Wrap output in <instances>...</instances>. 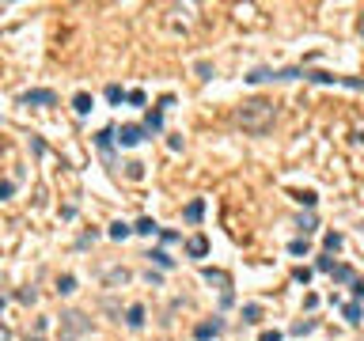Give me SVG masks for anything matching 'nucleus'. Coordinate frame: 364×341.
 I'll list each match as a JSON object with an SVG mask.
<instances>
[{"label":"nucleus","instance_id":"9b49d317","mask_svg":"<svg viewBox=\"0 0 364 341\" xmlns=\"http://www.w3.org/2000/svg\"><path fill=\"white\" fill-rule=\"evenodd\" d=\"M125 326H133V330L144 326V307H140V303H133L129 311H125Z\"/></svg>","mask_w":364,"mask_h":341},{"label":"nucleus","instance_id":"7c9ffc66","mask_svg":"<svg viewBox=\"0 0 364 341\" xmlns=\"http://www.w3.org/2000/svg\"><path fill=\"white\" fill-rule=\"evenodd\" d=\"M292 277H296V281H300V284H307V281H311V269H303V265H300V269H296Z\"/></svg>","mask_w":364,"mask_h":341},{"label":"nucleus","instance_id":"f257e3e1","mask_svg":"<svg viewBox=\"0 0 364 341\" xmlns=\"http://www.w3.org/2000/svg\"><path fill=\"white\" fill-rule=\"evenodd\" d=\"M239 125L247 129V133H254V136H262L269 125H273V118H277V110H273V102H266V99H247L239 106Z\"/></svg>","mask_w":364,"mask_h":341},{"label":"nucleus","instance_id":"423d86ee","mask_svg":"<svg viewBox=\"0 0 364 341\" xmlns=\"http://www.w3.org/2000/svg\"><path fill=\"white\" fill-rule=\"evenodd\" d=\"M201 277H205L209 284H220V292L232 288V277H228V273H220V269H201Z\"/></svg>","mask_w":364,"mask_h":341},{"label":"nucleus","instance_id":"f8f14e48","mask_svg":"<svg viewBox=\"0 0 364 341\" xmlns=\"http://www.w3.org/2000/svg\"><path fill=\"white\" fill-rule=\"evenodd\" d=\"M91 106H95V99H91L87 91H80L76 99H72V110H76V114H91Z\"/></svg>","mask_w":364,"mask_h":341},{"label":"nucleus","instance_id":"4be33fe9","mask_svg":"<svg viewBox=\"0 0 364 341\" xmlns=\"http://www.w3.org/2000/svg\"><path fill=\"white\" fill-rule=\"evenodd\" d=\"M296 201H300V205H307V209H315L319 194H315V190H300V194H296Z\"/></svg>","mask_w":364,"mask_h":341},{"label":"nucleus","instance_id":"ea45409f","mask_svg":"<svg viewBox=\"0 0 364 341\" xmlns=\"http://www.w3.org/2000/svg\"><path fill=\"white\" fill-rule=\"evenodd\" d=\"M360 231H364V224H360Z\"/></svg>","mask_w":364,"mask_h":341},{"label":"nucleus","instance_id":"dca6fc26","mask_svg":"<svg viewBox=\"0 0 364 341\" xmlns=\"http://www.w3.org/2000/svg\"><path fill=\"white\" fill-rule=\"evenodd\" d=\"M330 277H334L338 284H353V269H349V265H334V269H330Z\"/></svg>","mask_w":364,"mask_h":341},{"label":"nucleus","instance_id":"6e6552de","mask_svg":"<svg viewBox=\"0 0 364 341\" xmlns=\"http://www.w3.org/2000/svg\"><path fill=\"white\" fill-rule=\"evenodd\" d=\"M159 129H163V110H148L144 114V133H159Z\"/></svg>","mask_w":364,"mask_h":341},{"label":"nucleus","instance_id":"20e7f679","mask_svg":"<svg viewBox=\"0 0 364 341\" xmlns=\"http://www.w3.org/2000/svg\"><path fill=\"white\" fill-rule=\"evenodd\" d=\"M61 326H69L72 333L91 330V322H84V315H80V311H65V315H61Z\"/></svg>","mask_w":364,"mask_h":341},{"label":"nucleus","instance_id":"4c0bfd02","mask_svg":"<svg viewBox=\"0 0 364 341\" xmlns=\"http://www.w3.org/2000/svg\"><path fill=\"white\" fill-rule=\"evenodd\" d=\"M356 27H360V34H364V16H360V23H356Z\"/></svg>","mask_w":364,"mask_h":341},{"label":"nucleus","instance_id":"5701e85b","mask_svg":"<svg viewBox=\"0 0 364 341\" xmlns=\"http://www.w3.org/2000/svg\"><path fill=\"white\" fill-rule=\"evenodd\" d=\"M95 144L103 148V152H110V144H114V133H110V129H103V133H95Z\"/></svg>","mask_w":364,"mask_h":341},{"label":"nucleus","instance_id":"7ed1b4c3","mask_svg":"<svg viewBox=\"0 0 364 341\" xmlns=\"http://www.w3.org/2000/svg\"><path fill=\"white\" fill-rule=\"evenodd\" d=\"M114 140H118L121 148H133V144L144 140V129H140V125H121L118 133H114Z\"/></svg>","mask_w":364,"mask_h":341},{"label":"nucleus","instance_id":"58836bf2","mask_svg":"<svg viewBox=\"0 0 364 341\" xmlns=\"http://www.w3.org/2000/svg\"><path fill=\"white\" fill-rule=\"evenodd\" d=\"M65 341H76V337H65Z\"/></svg>","mask_w":364,"mask_h":341},{"label":"nucleus","instance_id":"e433bc0d","mask_svg":"<svg viewBox=\"0 0 364 341\" xmlns=\"http://www.w3.org/2000/svg\"><path fill=\"white\" fill-rule=\"evenodd\" d=\"M4 337H8V330H4V326H0V341H4Z\"/></svg>","mask_w":364,"mask_h":341},{"label":"nucleus","instance_id":"412c9836","mask_svg":"<svg viewBox=\"0 0 364 341\" xmlns=\"http://www.w3.org/2000/svg\"><path fill=\"white\" fill-rule=\"evenodd\" d=\"M129 231H133V228H129V224H121V220H114V224H110V239H118V243L129 235Z\"/></svg>","mask_w":364,"mask_h":341},{"label":"nucleus","instance_id":"a19ab883","mask_svg":"<svg viewBox=\"0 0 364 341\" xmlns=\"http://www.w3.org/2000/svg\"><path fill=\"white\" fill-rule=\"evenodd\" d=\"M35 341H42V337H35Z\"/></svg>","mask_w":364,"mask_h":341},{"label":"nucleus","instance_id":"39448f33","mask_svg":"<svg viewBox=\"0 0 364 341\" xmlns=\"http://www.w3.org/2000/svg\"><path fill=\"white\" fill-rule=\"evenodd\" d=\"M220 330H224L220 318H213V322H198V326H194V337H198V341H209V337H217Z\"/></svg>","mask_w":364,"mask_h":341},{"label":"nucleus","instance_id":"4468645a","mask_svg":"<svg viewBox=\"0 0 364 341\" xmlns=\"http://www.w3.org/2000/svg\"><path fill=\"white\" fill-rule=\"evenodd\" d=\"M144 258H152V262H156L159 265V269H171V265H174V258L171 254H167V250H148V254Z\"/></svg>","mask_w":364,"mask_h":341},{"label":"nucleus","instance_id":"c756f323","mask_svg":"<svg viewBox=\"0 0 364 341\" xmlns=\"http://www.w3.org/2000/svg\"><path fill=\"white\" fill-rule=\"evenodd\" d=\"M198 76L201 80H213V65H209V61H198Z\"/></svg>","mask_w":364,"mask_h":341},{"label":"nucleus","instance_id":"6ab92c4d","mask_svg":"<svg viewBox=\"0 0 364 341\" xmlns=\"http://www.w3.org/2000/svg\"><path fill=\"white\" fill-rule=\"evenodd\" d=\"M243 322H262V307L258 303H247V307H243Z\"/></svg>","mask_w":364,"mask_h":341},{"label":"nucleus","instance_id":"1a4fd4ad","mask_svg":"<svg viewBox=\"0 0 364 341\" xmlns=\"http://www.w3.org/2000/svg\"><path fill=\"white\" fill-rule=\"evenodd\" d=\"M303 76L315 80V84H341V76H334V72H322V68H311V72L303 68Z\"/></svg>","mask_w":364,"mask_h":341},{"label":"nucleus","instance_id":"c9c22d12","mask_svg":"<svg viewBox=\"0 0 364 341\" xmlns=\"http://www.w3.org/2000/svg\"><path fill=\"white\" fill-rule=\"evenodd\" d=\"M353 296H356V299H364V281H353Z\"/></svg>","mask_w":364,"mask_h":341},{"label":"nucleus","instance_id":"aec40b11","mask_svg":"<svg viewBox=\"0 0 364 341\" xmlns=\"http://www.w3.org/2000/svg\"><path fill=\"white\" fill-rule=\"evenodd\" d=\"M315 326H319L315 318H303V322H296V326H292V337H303V333H311Z\"/></svg>","mask_w":364,"mask_h":341},{"label":"nucleus","instance_id":"a211bd4d","mask_svg":"<svg viewBox=\"0 0 364 341\" xmlns=\"http://www.w3.org/2000/svg\"><path fill=\"white\" fill-rule=\"evenodd\" d=\"M322 247H326V254L341 250V235H338V231H326V235H322Z\"/></svg>","mask_w":364,"mask_h":341},{"label":"nucleus","instance_id":"b1692460","mask_svg":"<svg viewBox=\"0 0 364 341\" xmlns=\"http://www.w3.org/2000/svg\"><path fill=\"white\" fill-rule=\"evenodd\" d=\"M121 99H125V91H121L118 84H110V87H106V102H110V106H118Z\"/></svg>","mask_w":364,"mask_h":341},{"label":"nucleus","instance_id":"9d476101","mask_svg":"<svg viewBox=\"0 0 364 341\" xmlns=\"http://www.w3.org/2000/svg\"><path fill=\"white\" fill-rule=\"evenodd\" d=\"M182 216H186V220H190V224H198L201 216H205V201H201V197H198V201H190V205H186V209H182Z\"/></svg>","mask_w":364,"mask_h":341},{"label":"nucleus","instance_id":"473e14b6","mask_svg":"<svg viewBox=\"0 0 364 341\" xmlns=\"http://www.w3.org/2000/svg\"><path fill=\"white\" fill-rule=\"evenodd\" d=\"M125 99H129L133 106H140V102H144V91H129V95H125Z\"/></svg>","mask_w":364,"mask_h":341},{"label":"nucleus","instance_id":"ddd939ff","mask_svg":"<svg viewBox=\"0 0 364 341\" xmlns=\"http://www.w3.org/2000/svg\"><path fill=\"white\" fill-rule=\"evenodd\" d=\"M133 231H137V235H159V224L152 220V216H140V220H137V228H133Z\"/></svg>","mask_w":364,"mask_h":341},{"label":"nucleus","instance_id":"f3484780","mask_svg":"<svg viewBox=\"0 0 364 341\" xmlns=\"http://www.w3.org/2000/svg\"><path fill=\"white\" fill-rule=\"evenodd\" d=\"M57 292H61V296H72V292H76V277H72V273L57 277Z\"/></svg>","mask_w":364,"mask_h":341},{"label":"nucleus","instance_id":"393cba45","mask_svg":"<svg viewBox=\"0 0 364 341\" xmlns=\"http://www.w3.org/2000/svg\"><path fill=\"white\" fill-rule=\"evenodd\" d=\"M307 250H311V247H307V239H292V243H288V254H296V258L307 254Z\"/></svg>","mask_w":364,"mask_h":341},{"label":"nucleus","instance_id":"a878e982","mask_svg":"<svg viewBox=\"0 0 364 341\" xmlns=\"http://www.w3.org/2000/svg\"><path fill=\"white\" fill-rule=\"evenodd\" d=\"M315 228H319V224H315V216H311V213H307V216H300V231H303V239L311 235Z\"/></svg>","mask_w":364,"mask_h":341},{"label":"nucleus","instance_id":"bb28decb","mask_svg":"<svg viewBox=\"0 0 364 341\" xmlns=\"http://www.w3.org/2000/svg\"><path fill=\"white\" fill-rule=\"evenodd\" d=\"M106 281H110V284H125V281H129V273H125V269H110V273H106Z\"/></svg>","mask_w":364,"mask_h":341},{"label":"nucleus","instance_id":"f704fd0d","mask_svg":"<svg viewBox=\"0 0 364 341\" xmlns=\"http://www.w3.org/2000/svg\"><path fill=\"white\" fill-rule=\"evenodd\" d=\"M258 341H281V333H277V330H266V333H262Z\"/></svg>","mask_w":364,"mask_h":341},{"label":"nucleus","instance_id":"c85d7f7f","mask_svg":"<svg viewBox=\"0 0 364 341\" xmlns=\"http://www.w3.org/2000/svg\"><path fill=\"white\" fill-rule=\"evenodd\" d=\"M315 269H319V273H330V269H334V262H330V254H319V262H315Z\"/></svg>","mask_w":364,"mask_h":341},{"label":"nucleus","instance_id":"2f4dec72","mask_svg":"<svg viewBox=\"0 0 364 341\" xmlns=\"http://www.w3.org/2000/svg\"><path fill=\"white\" fill-rule=\"evenodd\" d=\"M167 148H171V152H182V136H167Z\"/></svg>","mask_w":364,"mask_h":341},{"label":"nucleus","instance_id":"0eeeda50","mask_svg":"<svg viewBox=\"0 0 364 341\" xmlns=\"http://www.w3.org/2000/svg\"><path fill=\"white\" fill-rule=\"evenodd\" d=\"M186 254H190V258H205L209 254V239L205 235H194L190 243H186Z\"/></svg>","mask_w":364,"mask_h":341},{"label":"nucleus","instance_id":"72a5a7b5","mask_svg":"<svg viewBox=\"0 0 364 341\" xmlns=\"http://www.w3.org/2000/svg\"><path fill=\"white\" fill-rule=\"evenodd\" d=\"M12 190H16L12 182H0V201H4V197H12Z\"/></svg>","mask_w":364,"mask_h":341},{"label":"nucleus","instance_id":"f03ea898","mask_svg":"<svg viewBox=\"0 0 364 341\" xmlns=\"http://www.w3.org/2000/svg\"><path fill=\"white\" fill-rule=\"evenodd\" d=\"M19 102H27V106H53L57 95H53L50 87H35V91H23V95H19Z\"/></svg>","mask_w":364,"mask_h":341},{"label":"nucleus","instance_id":"cd10ccee","mask_svg":"<svg viewBox=\"0 0 364 341\" xmlns=\"http://www.w3.org/2000/svg\"><path fill=\"white\" fill-rule=\"evenodd\" d=\"M125 175H129V179H140V175H144V163H137V159L125 163Z\"/></svg>","mask_w":364,"mask_h":341},{"label":"nucleus","instance_id":"2eb2a0df","mask_svg":"<svg viewBox=\"0 0 364 341\" xmlns=\"http://www.w3.org/2000/svg\"><path fill=\"white\" fill-rule=\"evenodd\" d=\"M341 315H345L353 326H360V322H364V311H360V303H345V307H341Z\"/></svg>","mask_w":364,"mask_h":341}]
</instances>
